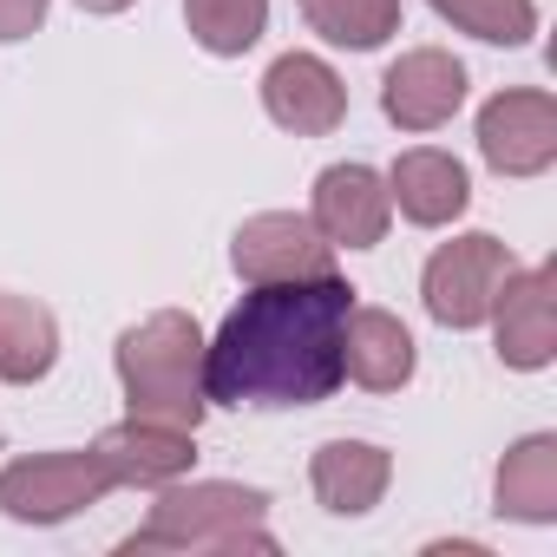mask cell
Instances as JSON below:
<instances>
[{"label":"cell","instance_id":"20","mask_svg":"<svg viewBox=\"0 0 557 557\" xmlns=\"http://www.w3.org/2000/svg\"><path fill=\"white\" fill-rule=\"evenodd\" d=\"M433 14L485 47H524L537 34V0H433Z\"/></svg>","mask_w":557,"mask_h":557},{"label":"cell","instance_id":"18","mask_svg":"<svg viewBox=\"0 0 557 557\" xmlns=\"http://www.w3.org/2000/svg\"><path fill=\"white\" fill-rule=\"evenodd\" d=\"M302 21L329 47L374 53V47H387L400 34V0H302Z\"/></svg>","mask_w":557,"mask_h":557},{"label":"cell","instance_id":"5","mask_svg":"<svg viewBox=\"0 0 557 557\" xmlns=\"http://www.w3.org/2000/svg\"><path fill=\"white\" fill-rule=\"evenodd\" d=\"M112 492L106 466L92 453H34L0 472V511L21 524H60Z\"/></svg>","mask_w":557,"mask_h":557},{"label":"cell","instance_id":"9","mask_svg":"<svg viewBox=\"0 0 557 557\" xmlns=\"http://www.w3.org/2000/svg\"><path fill=\"white\" fill-rule=\"evenodd\" d=\"M262 112L283 132H296V138H329L348 119V86H342V73L329 60L283 53L262 73Z\"/></svg>","mask_w":557,"mask_h":557},{"label":"cell","instance_id":"4","mask_svg":"<svg viewBox=\"0 0 557 557\" xmlns=\"http://www.w3.org/2000/svg\"><path fill=\"white\" fill-rule=\"evenodd\" d=\"M511 269H518V256H511L498 236H485V230L440 243V249L426 256V275H420L426 315H433L440 329H479V322L492 315V296H498V283H505Z\"/></svg>","mask_w":557,"mask_h":557},{"label":"cell","instance_id":"2","mask_svg":"<svg viewBox=\"0 0 557 557\" xmlns=\"http://www.w3.org/2000/svg\"><path fill=\"white\" fill-rule=\"evenodd\" d=\"M112 361H119L125 407L138 420H164V426L197 433V420L210 407V394H203V329L184 309H158V315L132 322L119 335Z\"/></svg>","mask_w":557,"mask_h":557},{"label":"cell","instance_id":"3","mask_svg":"<svg viewBox=\"0 0 557 557\" xmlns=\"http://www.w3.org/2000/svg\"><path fill=\"white\" fill-rule=\"evenodd\" d=\"M262 511H269V492L256 485H230V479H171L158 485V505L151 518L119 544L125 557L138 550H256V557H275V537L262 531Z\"/></svg>","mask_w":557,"mask_h":557},{"label":"cell","instance_id":"12","mask_svg":"<svg viewBox=\"0 0 557 557\" xmlns=\"http://www.w3.org/2000/svg\"><path fill=\"white\" fill-rule=\"evenodd\" d=\"M92 459L106 466L112 485H171L197 466V433L132 413V420H119L92 440Z\"/></svg>","mask_w":557,"mask_h":557},{"label":"cell","instance_id":"8","mask_svg":"<svg viewBox=\"0 0 557 557\" xmlns=\"http://www.w3.org/2000/svg\"><path fill=\"white\" fill-rule=\"evenodd\" d=\"M557 275L537 262V269H511L498 296H492V335H498V361L518 368V374H537L550 368L557 355Z\"/></svg>","mask_w":557,"mask_h":557},{"label":"cell","instance_id":"22","mask_svg":"<svg viewBox=\"0 0 557 557\" xmlns=\"http://www.w3.org/2000/svg\"><path fill=\"white\" fill-rule=\"evenodd\" d=\"M79 8H86V14H125L132 0H79Z\"/></svg>","mask_w":557,"mask_h":557},{"label":"cell","instance_id":"17","mask_svg":"<svg viewBox=\"0 0 557 557\" xmlns=\"http://www.w3.org/2000/svg\"><path fill=\"white\" fill-rule=\"evenodd\" d=\"M498 511L518 524H550L557 518V440L531 433L505 453L498 466Z\"/></svg>","mask_w":557,"mask_h":557},{"label":"cell","instance_id":"15","mask_svg":"<svg viewBox=\"0 0 557 557\" xmlns=\"http://www.w3.org/2000/svg\"><path fill=\"white\" fill-rule=\"evenodd\" d=\"M315 479V498L335 511V518H361L387 498V479H394V453L374 446V440H329L309 466Z\"/></svg>","mask_w":557,"mask_h":557},{"label":"cell","instance_id":"11","mask_svg":"<svg viewBox=\"0 0 557 557\" xmlns=\"http://www.w3.org/2000/svg\"><path fill=\"white\" fill-rule=\"evenodd\" d=\"M387 216H394V197H387V177L381 171H368V164H329L315 177L309 223L335 249H374L387 236Z\"/></svg>","mask_w":557,"mask_h":557},{"label":"cell","instance_id":"1","mask_svg":"<svg viewBox=\"0 0 557 557\" xmlns=\"http://www.w3.org/2000/svg\"><path fill=\"white\" fill-rule=\"evenodd\" d=\"M355 289L342 275L249 283V296L203 342L210 407H315L342 387V329Z\"/></svg>","mask_w":557,"mask_h":557},{"label":"cell","instance_id":"14","mask_svg":"<svg viewBox=\"0 0 557 557\" xmlns=\"http://www.w3.org/2000/svg\"><path fill=\"white\" fill-rule=\"evenodd\" d=\"M342 381H355L368 394H400L413 381V335H407V322L387 315V309H348Z\"/></svg>","mask_w":557,"mask_h":557},{"label":"cell","instance_id":"7","mask_svg":"<svg viewBox=\"0 0 557 557\" xmlns=\"http://www.w3.org/2000/svg\"><path fill=\"white\" fill-rule=\"evenodd\" d=\"M230 262L243 283H302V275H329L335 269V243L296 216V210H262L236 230Z\"/></svg>","mask_w":557,"mask_h":557},{"label":"cell","instance_id":"21","mask_svg":"<svg viewBox=\"0 0 557 557\" xmlns=\"http://www.w3.org/2000/svg\"><path fill=\"white\" fill-rule=\"evenodd\" d=\"M47 8H53V0H0V47L27 40V34L47 21Z\"/></svg>","mask_w":557,"mask_h":557},{"label":"cell","instance_id":"19","mask_svg":"<svg viewBox=\"0 0 557 557\" xmlns=\"http://www.w3.org/2000/svg\"><path fill=\"white\" fill-rule=\"evenodd\" d=\"M184 27L203 53L216 60H236L262 40L269 27V0H184Z\"/></svg>","mask_w":557,"mask_h":557},{"label":"cell","instance_id":"10","mask_svg":"<svg viewBox=\"0 0 557 557\" xmlns=\"http://www.w3.org/2000/svg\"><path fill=\"white\" fill-rule=\"evenodd\" d=\"M466 106V66L440 47H413L387 66L381 79V112L400 132H440L453 112Z\"/></svg>","mask_w":557,"mask_h":557},{"label":"cell","instance_id":"16","mask_svg":"<svg viewBox=\"0 0 557 557\" xmlns=\"http://www.w3.org/2000/svg\"><path fill=\"white\" fill-rule=\"evenodd\" d=\"M60 361V322L34 296H0V381L34 387Z\"/></svg>","mask_w":557,"mask_h":557},{"label":"cell","instance_id":"6","mask_svg":"<svg viewBox=\"0 0 557 557\" xmlns=\"http://www.w3.org/2000/svg\"><path fill=\"white\" fill-rule=\"evenodd\" d=\"M479 151L498 177H537L557 164V99L537 86L498 92L479 112Z\"/></svg>","mask_w":557,"mask_h":557},{"label":"cell","instance_id":"13","mask_svg":"<svg viewBox=\"0 0 557 557\" xmlns=\"http://www.w3.org/2000/svg\"><path fill=\"white\" fill-rule=\"evenodd\" d=\"M387 197L400 203L407 223L440 230V223H453V216L472 203V177H466V164H459L453 151L413 145V151L394 158V171H387Z\"/></svg>","mask_w":557,"mask_h":557}]
</instances>
